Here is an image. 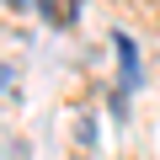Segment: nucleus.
Instances as JSON below:
<instances>
[{"instance_id": "nucleus-1", "label": "nucleus", "mask_w": 160, "mask_h": 160, "mask_svg": "<svg viewBox=\"0 0 160 160\" xmlns=\"http://www.w3.org/2000/svg\"><path fill=\"white\" fill-rule=\"evenodd\" d=\"M38 6H43V16H48L53 27H69V22H75V11H69V0H38Z\"/></svg>"}, {"instance_id": "nucleus-2", "label": "nucleus", "mask_w": 160, "mask_h": 160, "mask_svg": "<svg viewBox=\"0 0 160 160\" xmlns=\"http://www.w3.org/2000/svg\"><path fill=\"white\" fill-rule=\"evenodd\" d=\"M6 6H32V0H6Z\"/></svg>"}]
</instances>
